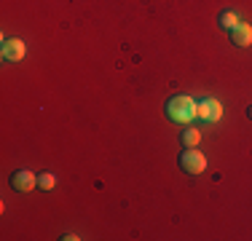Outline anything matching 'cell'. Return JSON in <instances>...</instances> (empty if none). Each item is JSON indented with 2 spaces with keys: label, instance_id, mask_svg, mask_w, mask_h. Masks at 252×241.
Segmentation results:
<instances>
[{
  "label": "cell",
  "instance_id": "3",
  "mask_svg": "<svg viewBox=\"0 0 252 241\" xmlns=\"http://www.w3.org/2000/svg\"><path fill=\"white\" fill-rule=\"evenodd\" d=\"M196 118L201 120H209V123H218L223 118V105L218 99H201L196 102Z\"/></svg>",
  "mask_w": 252,
  "mask_h": 241
},
{
  "label": "cell",
  "instance_id": "1",
  "mask_svg": "<svg viewBox=\"0 0 252 241\" xmlns=\"http://www.w3.org/2000/svg\"><path fill=\"white\" fill-rule=\"evenodd\" d=\"M164 113H166V118H169V120L188 126L190 120L196 118V99H193V96H188V94H177V96H172V99L164 105Z\"/></svg>",
  "mask_w": 252,
  "mask_h": 241
},
{
  "label": "cell",
  "instance_id": "7",
  "mask_svg": "<svg viewBox=\"0 0 252 241\" xmlns=\"http://www.w3.org/2000/svg\"><path fill=\"white\" fill-rule=\"evenodd\" d=\"M180 142H183L185 148H196V145L201 142V131L193 129V126H188V129H183V134H180Z\"/></svg>",
  "mask_w": 252,
  "mask_h": 241
},
{
  "label": "cell",
  "instance_id": "8",
  "mask_svg": "<svg viewBox=\"0 0 252 241\" xmlns=\"http://www.w3.org/2000/svg\"><path fill=\"white\" fill-rule=\"evenodd\" d=\"M218 24H220L223 30H228V32H231V30L239 24V14H236V11H223V14L218 16Z\"/></svg>",
  "mask_w": 252,
  "mask_h": 241
},
{
  "label": "cell",
  "instance_id": "5",
  "mask_svg": "<svg viewBox=\"0 0 252 241\" xmlns=\"http://www.w3.org/2000/svg\"><path fill=\"white\" fill-rule=\"evenodd\" d=\"M25 54H27L25 40H19V38L3 40V59H5V62H22V59H25Z\"/></svg>",
  "mask_w": 252,
  "mask_h": 241
},
{
  "label": "cell",
  "instance_id": "2",
  "mask_svg": "<svg viewBox=\"0 0 252 241\" xmlns=\"http://www.w3.org/2000/svg\"><path fill=\"white\" fill-rule=\"evenodd\" d=\"M180 169L196 177V174H201L204 169H207V155L199 153V150H193V148H185L183 153H180Z\"/></svg>",
  "mask_w": 252,
  "mask_h": 241
},
{
  "label": "cell",
  "instance_id": "4",
  "mask_svg": "<svg viewBox=\"0 0 252 241\" xmlns=\"http://www.w3.org/2000/svg\"><path fill=\"white\" fill-rule=\"evenodd\" d=\"M35 185H38V177H35L30 169H16V172L11 174V188L16 193H30Z\"/></svg>",
  "mask_w": 252,
  "mask_h": 241
},
{
  "label": "cell",
  "instance_id": "10",
  "mask_svg": "<svg viewBox=\"0 0 252 241\" xmlns=\"http://www.w3.org/2000/svg\"><path fill=\"white\" fill-rule=\"evenodd\" d=\"M247 116H250V118H252V105H250V107H247Z\"/></svg>",
  "mask_w": 252,
  "mask_h": 241
},
{
  "label": "cell",
  "instance_id": "9",
  "mask_svg": "<svg viewBox=\"0 0 252 241\" xmlns=\"http://www.w3.org/2000/svg\"><path fill=\"white\" fill-rule=\"evenodd\" d=\"M54 185H57V177H54V174L43 172V174L38 177V188H43V190H54Z\"/></svg>",
  "mask_w": 252,
  "mask_h": 241
},
{
  "label": "cell",
  "instance_id": "6",
  "mask_svg": "<svg viewBox=\"0 0 252 241\" xmlns=\"http://www.w3.org/2000/svg\"><path fill=\"white\" fill-rule=\"evenodd\" d=\"M231 43H233V46H239V48L252 46V24L239 22L236 27L231 30Z\"/></svg>",
  "mask_w": 252,
  "mask_h": 241
}]
</instances>
